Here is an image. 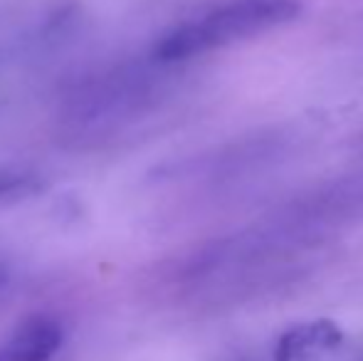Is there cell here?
<instances>
[{
	"instance_id": "cell-1",
	"label": "cell",
	"mask_w": 363,
	"mask_h": 361,
	"mask_svg": "<svg viewBox=\"0 0 363 361\" xmlns=\"http://www.w3.org/2000/svg\"><path fill=\"white\" fill-rule=\"evenodd\" d=\"M299 13L301 0H220L163 33L153 45L151 60L158 65L186 62L269 33Z\"/></svg>"
},
{
	"instance_id": "cell-2",
	"label": "cell",
	"mask_w": 363,
	"mask_h": 361,
	"mask_svg": "<svg viewBox=\"0 0 363 361\" xmlns=\"http://www.w3.org/2000/svg\"><path fill=\"white\" fill-rule=\"evenodd\" d=\"M156 77L148 67H121L94 77L69 94L67 119L77 129L99 131V126H119L144 111L156 91Z\"/></svg>"
},
{
	"instance_id": "cell-3",
	"label": "cell",
	"mask_w": 363,
	"mask_h": 361,
	"mask_svg": "<svg viewBox=\"0 0 363 361\" xmlns=\"http://www.w3.org/2000/svg\"><path fill=\"white\" fill-rule=\"evenodd\" d=\"M65 344V327L60 319L35 314L20 322L0 342V361H50Z\"/></svg>"
},
{
	"instance_id": "cell-4",
	"label": "cell",
	"mask_w": 363,
	"mask_h": 361,
	"mask_svg": "<svg viewBox=\"0 0 363 361\" xmlns=\"http://www.w3.org/2000/svg\"><path fill=\"white\" fill-rule=\"evenodd\" d=\"M341 339H344V332L331 319L296 324L277 339L274 361H316L324 354L334 352Z\"/></svg>"
},
{
	"instance_id": "cell-5",
	"label": "cell",
	"mask_w": 363,
	"mask_h": 361,
	"mask_svg": "<svg viewBox=\"0 0 363 361\" xmlns=\"http://www.w3.org/2000/svg\"><path fill=\"white\" fill-rule=\"evenodd\" d=\"M43 186H45L43 176L35 169L15 166V164L0 166V208L28 201V198H33Z\"/></svg>"
},
{
	"instance_id": "cell-6",
	"label": "cell",
	"mask_w": 363,
	"mask_h": 361,
	"mask_svg": "<svg viewBox=\"0 0 363 361\" xmlns=\"http://www.w3.org/2000/svg\"><path fill=\"white\" fill-rule=\"evenodd\" d=\"M10 282V265L5 260H0V289Z\"/></svg>"
}]
</instances>
